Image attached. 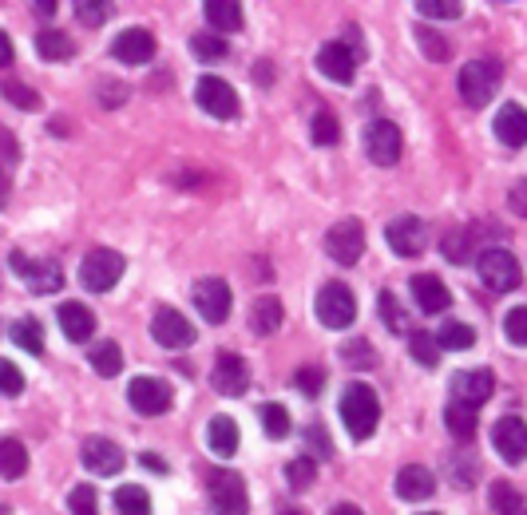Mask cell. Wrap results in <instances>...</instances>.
I'll list each match as a JSON object with an SVG mask.
<instances>
[{"mask_svg": "<svg viewBox=\"0 0 527 515\" xmlns=\"http://www.w3.org/2000/svg\"><path fill=\"white\" fill-rule=\"evenodd\" d=\"M341 424L349 428L353 440H369L381 424V401L369 385H349L341 393Z\"/></svg>", "mask_w": 527, "mask_h": 515, "instance_id": "6da1fadb", "label": "cell"}, {"mask_svg": "<svg viewBox=\"0 0 527 515\" xmlns=\"http://www.w3.org/2000/svg\"><path fill=\"white\" fill-rule=\"evenodd\" d=\"M207 508L211 515H250V496L238 472L230 468L207 472Z\"/></svg>", "mask_w": 527, "mask_h": 515, "instance_id": "7a4b0ae2", "label": "cell"}, {"mask_svg": "<svg viewBox=\"0 0 527 515\" xmlns=\"http://www.w3.org/2000/svg\"><path fill=\"white\" fill-rule=\"evenodd\" d=\"M456 92L468 107H488L492 96L500 92V68L492 60H472L456 76Z\"/></svg>", "mask_w": 527, "mask_h": 515, "instance_id": "3957f363", "label": "cell"}, {"mask_svg": "<svg viewBox=\"0 0 527 515\" xmlns=\"http://www.w3.org/2000/svg\"><path fill=\"white\" fill-rule=\"evenodd\" d=\"M8 266H12V274H16L32 294H56V290L64 286V270H60L56 262H48V258H28L24 250H12V254H8Z\"/></svg>", "mask_w": 527, "mask_h": 515, "instance_id": "277c9868", "label": "cell"}, {"mask_svg": "<svg viewBox=\"0 0 527 515\" xmlns=\"http://www.w3.org/2000/svg\"><path fill=\"white\" fill-rule=\"evenodd\" d=\"M476 270L492 294H512L520 286V258L512 250H484L476 258Z\"/></svg>", "mask_w": 527, "mask_h": 515, "instance_id": "5b68a950", "label": "cell"}, {"mask_svg": "<svg viewBox=\"0 0 527 515\" xmlns=\"http://www.w3.org/2000/svg\"><path fill=\"white\" fill-rule=\"evenodd\" d=\"M314 309H317V321H321L325 329H349V325L357 321V298H353V290L341 286V282L321 286Z\"/></svg>", "mask_w": 527, "mask_h": 515, "instance_id": "8992f818", "label": "cell"}, {"mask_svg": "<svg viewBox=\"0 0 527 515\" xmlns=\"http://www.w3.org/2000/svg\"><path fill=\"white\" fill-rule=\"evenodd\" d=\"M123 278V254H115V250H92L84 262H80V282H84V290H92V294H107L115 282Z\"/></svg>", "mask_w": 527, "mask_h": 515, "instance_id": "52a82bcc", "label": "cell"}, {"mask_svg": "<svg viewBox=\"0 0 527 515\" xmlns=\"http://www.w3.org/2000/svg\"><path fill=\"white\" fill-rule=\"evenodd\" d=\"M405 151V139H401V127L393 119H373L365 127V155L377 163V167H393Z\"/></svg>", "mask_w": 527, "mask_h": 515, "instance_id": "ba28073f", "label": "cell"}, {"mask_svg": "<svg viewBox=\"0 0 527 515\" xmlns=\"http://www.w3.org/2000/svg\"><path fill=\"white\" fill-rule=\"evenodd\" d=\"M325 254L337 262V266H357V258L365 254V226L357 218H345L337 226H329L325 234Z\"/></svg>", "mask_w": 527, "mask_h": 515, "instance_id": "9c48e42d", "label": "cell"}, {"mask_svg": "<svg viewBox=\"0 0 527 515\" xmlns=\"http://www.w3.org/2000/svg\"><path fill=\"white\" fill-rule=\"evenodd\" d=\"M357 60H361V48H349V44L333 40V44H325V48L317 52V72H321L325 80L349 88L353 76H357Z\"/></svg>", "mask_w": 527, "mask_h": 515, "instance_id": "30bf717a", "label": "cell"}, {"mask_svg": "<svg viewBox=\"0 0 527 515\" xmlns=\"http://www.w3.org/2000/svg\"><path fill=\"white\" fill-rule=\"evenodd\" d=\"M127 401H131V409L139 412V416H163V412L171 409L175 393H171V385L159 381V377H135V381L127 385Z\"/></svg>", "mask_w": 527, "mask_h": 515, "instance_id": "8fae6325", "label": "cell"}, {"mask_svg": "<svg viewBox=\"0 0 527 515\" xmlns=\"http://www.w3.org/2000/svg\"><path fill=\"white\" fill-rule=\"evenodd\" d=\"M385 238H389V250H393V254H401V258H417L424 246H428V226H424L417 214H401V218L389 222Z\"/></svg>", "mask_w": 527, "mask_h": 515, "instance_id": "7c38bea8", "label": "cell"}, {"mask_svg": "<svg viewBox=\"0 0 527 515\" xmlns=\"http://www.w3.org/2000/svg\"><path fill=\"white\" fill-rule=\"evenodd\" d=\"M151 337L163 345V349H187V345H195V325L179 313V309H159L155 317H151Z\"/></svg>", "mask_w": 527, "mask_h": 515, "instance_id": "4fadbf2b", "label": "cell"}, {"mask_svg": "<svg viewBox=\"0 0 527 515\" xmlns=\"http://www.w3.org/2000/svg\"><path fill=\"white\" fill-rule=\"evenodd\" d=\"M492 448L500 452L504 464H524L527 456V424L520 416H500L492 424Z\"/></svg>", "mask_w": 527, "mask_h": 515, "instance_id": "5bb4252c", "label": "cell"}, {"mask_svg": "<svg viewBox=\"0 0 527 515\" xmlns=\"http://www.w3.org/2000/svg\"><path fill=\"white\" fill-rule=\"evenodd\" d=\"M195 100H199V107H203L207 115H214V119H234V115H238V92H234L226 80H218V76H203V80H199Z\"/></svg>", "mask_w": 527, "mask_h": 515, "instance_id": "9a60e30c", "label": "cell"}, {"mask_svg": "<svg viewBox=\"0 0 527 515\" xmlns=\"http://www.w3.org/2000/svg\"><path fill=\"white\" fill-rule=\"evenodd\" d=\"M452 401H460V405H468V409H480L484 401H492V393H496V377H492V369H468V373H456L452 377Z\"/></svg>", "mask_w": 527, "mask_h": 515, "instance_id": "2e32d148", "label": "cell"}, {"mask_svg": "<svg viewBox=\"0 0 527 515\" xmlns=\"http://www.w3.org/2000/svg\"><path fill=\"white\" fill-rule=\"evenodd\" d=\"M195 306H199V313H203L211 325H222V321L230 317V306H234L230 286H226L222 278H203V282H195Z\"/></svg>", "mask_w": 527, "mask_h": 515, "instance_id": "e0dca14e", "label": "cell"}, {"mask_svg": "<svg viewBox=\"0 0 527 515\" xmlns=\"http://www.w3.org/2000/svg\"><path fill=\"white\" fill-rule=\"evenodd\" d=\"M211 385L222 393V397H238V393H246V385H250V369H246V361H242L238 353H218V361H214V369H211Z\"/></svg>", "mask_w": 527, "mask_h": 515, "instance_id": "ac0fdd59", "label": "cell"}, {"mask_svg": "<svg viewBox=\"0 0 527 515\" xmlns=\"http://www.w3.org/2000/svg\"><path fill=\"white\" fill-rule=\"evenodd\" d=\"M111 56L119 64H147L155 56V36L147 28H123L115 40H111Z\"/></svg>", "mask_w": 527, "mask_h": 515, "instance_id": "d6986e66", "label": "cell"}, {"mask_svg": "<svg viewBox=\"0 0 527 515\" xmlns=\"http://www.w3.org/2000/svg\"><path fill=\"white\" fill-rule=\"evenodd\" d=\"M80 460H84V468L96 472V476H115V472L123 468V452H119V444H111L107 436H88L84 448H80Z\"/></svg>", "mask_w": 527, "mask_h": 515, "instance_id": "ffe728a7", "label": "cell"}, {"mask_svg": "<svg viewBox=\"0 0 527 515\" xmlns=\"http://www.w3.org/2000/svg\"><path fill=\"white\" fill-rule=\"evenodd\" d=\"M409 290H413V298H417V306L424 313H444V309L452 306V290L436 278V274H417L413 282H409Z\"/></svg>", "mask_w": 527, "mask_h": 515, "instance_id": "44dd1931", "label": "cell"}, {"mask_svg": "<svg viewBox=\"0 0 527 515\" xmlns=\"http://www.w3.org/2000/svg\"><path fill=\"white\" fill-rule=\"evenodd\" d=\"M56 317H60V329H64L68 341H76V345H80V341H92V333H96V313H92L88 306H80V302H64Z\"/></svg>", "mask_w": 527, "mask_h": 515, "instance_id": "7402d4cb", "label": "cell"}, {"mask_svg": "<svg viewBox=\"0 0 527 515\" xmlns=\"http://www.w3.org/2000/svg\"><path fill=\"white\" fill-rule=\"evenodd\" d=\"M496 139L504 147H524L527 143V111L520 103H504L496 111Z\"/></svg>", "mask_w": 527, "mask_h": 515, "instance_id": "603a6c76", "label": "cell"}, {"mask_svg": "<svg viewBox=\"0 0 527 515\" xmlns=\"http://www.w3.org/2000/svg\"><path fill=\"white\" fill-rule=\"evenodd\" d=\"M397 496L401 500H409V504H417V500H428L432 492H436V476L428 472V468H421V464H409V468H401L397 472Z\"/></svg>", "mask_w": 527, "mask_h": 515, "instance_id": "cb8c5ba5", "label": "cell"}, {"mask_svg": "<svg viewBox=\"0 0 527 515\" xmlns=\"http://www.w3.org/2000/svg\"><path fill=\"white\" fill-rule=\"evenodd\" d=\"M207 444H211L214 456H234L238 452V424L230 420V416H214L211 424H207Z\"/></svg>", "mask_w": 527, "mask_h": 515, "instance_id": "d4e9b609", "label": "cell"}, {"mask_svg": "<svg viewBox=\"0 0 527 515\" xmlns=\"http://www.w3.org/2000/svg\"><path fill=\"white\" fill-rule=\"evenodd\" d=\"M203 16L218 32H238L242 28V4L238 0H203Z\"/></svg>", "mask_w": 527, "mask_h": 515, "instance_id": "484cf974", "label": "cell"}, {"mask_svg": "<svg viewBox=\"0 0 527 515\" xmlns=\"http://www.w3.org/2000/svg\"><path fill=\"white\" fill-rule=\"evenodd\" d=\"M24 472H28V448L16 436H0V476L20 480Z\"/></svg>", "mask_w": 527, "mask_h": 515, "instance_id": "4316f807", "label": "cell"}, {"mask_svg": "<svg viewBox=\"0 0 527 515\" xmlns=\"http://www.w3.org/2000/svg\"><path fill=\"white\" fill-rule=\"evenodd\" d=\"M8 337L16 341V349H24V353H32V357L44 353V333H40V321H36V317H20V321H12Z\"/></svg>", "mask_w": 527, "mask_h": 515, "instance_id": "83f0119b", "label": "cell"}, {"mask_svg": "<svg viewBox=\"0 0 527 515\" xmlns=\"http://www.w3.org/2000/svg\"><path fill=\"white\" fill-rule=\"evenodd\" d=\"M488 504H492V512L496 515H524V496H520V488H512L508 480H496V484L488 488Z\"/></svg>", "mask_w": 527, "mask_h": 515, "instance_id": "f1b7e54d", "label": "cell"}, {"mask_svg": "<svg viewBox=\"0 0 527 515\" xmlns=\"http://www.w3.org/2000/svg\"><path fill=\"white\" fill-rule=\"evenodd\" d=\"M432 341H436V349H456V353H460V349H472V345H476V329L464 325V321H448V325L436 329Z\"/></svg>", "mask_w": 527, "mask_h": 515, "instance_id": "f546056e", "label": "cell"}, {"mask_svg": "<svg viewBox=\"0 0 527 515\" xmlns=\"http://www.w3.org/2000/svg\"><path fill=\"white\" fill-rule=\"evenodd\" d=\"M115 512L119 515H151V496H147V488H139V484H123V488H115Z\"/></svg>", "mask_w": 527, "mask_h": 515, "instance_id": "4dcf8cb0", "label": "cell"}, {"mask_svg": "<svg viewBox=\"0 0 527 515\" xmlns=\"http://www.w3.org/2000/svg\"><path fill=\"white\" fill-rule=\"evenodd\" d=\"M88 361H92V369H96L100 377H115V373L123 369V349H119L115 341H96V345L88 349Z\"/></svg>", "mask_w": 527, "mask_h": 515, "instance_id": "1f68e13d", "label": "cell"}, {"mask_svg": "<svg viewBox=\"0 0 527 515\" xmlns=\"http://www.w3.org/2000/svg\"><path fill=\"white\" fill-rule=\"evenodd\" d=\"M282 325V302L278 298H258L254 302V313H250V329L258 333V337H266V333H274Z\"/></svg>", "mask_w": 527, "mask_h": 515, "instance_id": "d6a6232c", "label": "cell"}, {"mask_svg": "<svg viewBox=\"0 0 527 515\" xmlns=\"http://www.w3.org/2000/svg\"><path fill=\"white\" fill-rule=\"evenodd\" d=\"M262 432L270 436V440H286L290 432H294V420H290V412L286 405H262Z\"/></svg>", "mask_w": 527, "mask_h": 515, "instance_id": "836d02e7", "label": "cell"}, {"mask_svg": "<svg viewBox=\"0 0 527 515\" xmlns=\"http://www.w3.org/2000/svg\"><path fill=\"white\" fill-rule=\"evenodd\" d=\"M36 52H40V60H68L76 48H72L68 32H40L36 36Z\"/></svg>", "mask_w": 527, "mask_h": 515, "instance_id": "e575fe53", "label": "cell"}, {"mask_svg": "<svg viewBox=\"0 0 527 515\" xmlns=\"http://www.w3.org/2000/svg\"><path fill=\"white\" fill-rule=\"evenodd\" d=\"M444 424H448V432H452V436H460V440H468V436L476 432V409H468V405H460V401H452V405L444 409Z\"/></svg>", "mask_w": 527, "mask_h": 515, "instance_id": "d590c367", "label": "cell"}, {"mask_svg": "<svg viewBox=\"0 0 527 515\" xmlns=\"http://www.w3.org/2000/svg\"><path fill=\"white\" fill-rule=\"evenodd\" d=\"M377 306H381V317H385V325H389L393 333H409V329H413V325H409V313H405V306L397 302L393 290H381Z\"/></svg>", "mask_w": 527, "mask_h": 515, "instance_id": "8d00e7d4", "label": "cell"}, {"mask_svg": "<svg viewBox=\"0 0 527 515\" xmlns=\"http://www.w3.org/2000/svg\"><path fill=\"white\" fill-rule=\"evenodd\" d=\"M341 361H345L349 369H373V365H377V353H373L369 341L357 337V341H345V345H341Z\"/></svg>", "mask_w": 527, "mask_h": 515, "instance_id": "74e56055", "label": "cell"}, {"mask_svg": "<svg viewBox=\"0 0 527 515\" xmlns=\"http://www.w3.org/2000/svg\"><path fill=\"white\" fill-rule=\"evenodd\" d=\"M409 349H413L417 365H424V369H436V365H440V349H436V341L428 337V329H417V333L409 337Z\"/></svg>", "mask_w": 527, "mask_h": 515, "instance_id": "f35d334b", "label": "cell"}, {"mask_svg": "<svg viewBox=\"0 0 527 515\" xmlns=\"http://www.w3.org/2000/svg\"><path fill=\"white\" fill-rule=\"evenodd\" d=\"M440 250H444V258H448V262L464 266V262L472 258V234H468V230H452V234L444 238V246H440Z\"/></svg>", "mask_w": 527, "mask_h": 515, "instance_id": "ab89813d", "label": "cell"}, {"mask_svg": "<svg viewBox=\"0 0 527 515\" xmlns=\"http://www.w3.org/2000/svg\"><path fill=\"white\" fill-rule=\"evenodd\" d=\"M286 480H290V488H298V492H302V488H310V484L317 480V464L310 460V456L290 460V464H286Z\"/></svg>", "mask_w": 527, "mask_h": 515, "instance_id": "60d3db41", "label": "cell"}, {"mask_svg": "<svg viewBox=\"0 0 527 515\" xmlns=\"http://www.w3.org/2000/svg\"><path fill=\"white\" fill-rule=\"evenodd\" d=\"M310 135H314L317 147H333L337 143V135H341V127H337V119H333V111H317L314 115V127H310Z\"/></svg>", "mask_w": 527, "mask_h": 515, "instance_id": "b9f144b4", "label": "cell"}, {"mask_svg": "<svg viewBox=\"0 0 527 515\" xmlns=\"http://www.w3.org/2000/svg\"><path fill=\"white\" fill-rule=\"evenodd\" d=\"M294 389H298L302 397H310V401H314L317 393L325 389V369H317V365H306V369H298V373H294Z\"/></svg>", "mask_w": 527, "mask_h": 515, "instance_id": "7bdbcfd3", "label": "cell"}, {"mask_svg": "<svg viewBox=\"0 0 527 515\" xmlns=\"http://www.w3.org/2000/svg\"><path fill=\"white\" fill-rule=\"evenodd\" d=\"M68 508H72V515H100L96 488H92V484H80V488H72V496H68Z\"/></svg>", "mask_w": 527, "mask_h": 515, "instance_id": "ee69618b", "label": "cell"}, {"mask_svg": "<svg viewBox=\"0 0 527 515\" xmlns=\"http://www.w3.org/2000/svg\"><path fill=\"white\" fill-rule=\"evenodd\" d=\"M0 92H4V100L16 103L20 111H40V96H36L32 88H24V84H12V80H4V84H0Z\"/></svg>", "mask_w": 527, "mask_h": 515, "instance_id": "f6af8a7d", "label": "cell"}, {"mask_svg": "<svg viewBox=\"0 0 527 515\" xmlns=\"http://www.w3.org/2000/svg\"><path fill=\"white\" fill-rule=\"evenodd\" d=\"M191 52H195L199 60H222L230 48H226V40H222V36H207V32H199V36L191 40Z\"/></svg>", "mask_w": 527, "mask_h": 515, "instance_id": "bcb514c9", "label": "cell"}, {"mask_svg": "<svg viewBox=\"0 0 527 515\" xmlns=\"http://www.w3.org/2000/svg\"><path fill=\"white\" fill-rule=\"evenodd\" d=\"M417 12L428 16V20H456L464 12V4H456V0H421Z\"/></svg>", "mask_w": 527, "mask_h": 515, "instance_id": "7dc6e473", "label": "cell"}, {"mask_svg": "<svg viewBox=\"0 0 527 515\" xmlns=\"http://www.w3.org/2000/svg\"><path fill=\"white\" fill-rule=\"evenodd\" d=\"M24 393V373L16 369V361L0 357V397H20Z\"/></svg>", "mask_w": 527, "mask_h": 515, "instance_id": "c3c4849f", "label": "cell"}, {"mask_svg": "<svg viewBox=\"0 0 527 515\" xmlns=\"http://www.w3.org/2000/svg\"><path fill=\"white\" fill-rule=\"evenodd\" d=\"M76 16H80L88 28H100L107 16H111V4H107V0H76Z\"/></svg>", "mask_w": 527, "mask_h": 515, "instance_id": "681fc988", "label": "cell"}, {"mask_svg": "<svg viewBox=\"0 0 527 515\" xmlns=\"http://www.w3.org/2000/svg\"><path fill=\"white\" fill-rule=\"evenodd\" d=\"M417 40H421V52L424 56H432V60H448V56H452L448 40L436 36V32H428V28H417Z\"/></svg>", "mask_w": 527, "mask_h": 515, "instance_id": "f907efd6", "label": "cell"}, {"mask_svg": "<svg viewBox=\"0 0 527 515\" xmlns=\"http://www.w3.org/2000/svg\"><path fill=\"white\" fill-rule=\"evenodd\" d=\"M504 333H508L512 345H524L527 341V309L524 306L508 309V317H504Z\"/></svg>", "mask_w": 527, "mask_h": 515, "instance_id": "816d5d0a", "label": "cell"}, {"mask_svg": "<svg viewBox=\"0 0 527 515\" xmlns=\"http://www.w3.org/2000/svg\"><path fill=\"white\" fill-rule=\"evenodd\" d=\"M306 440H310V444H314V456H310V460H329V456H333V444H329V440H325V428H321V424H310V428H306Z\"/></svg>", "mask_w": 527, "mask_h": 515, "instance_id": "f5cc1de1", "label": "cell"}, {"mask_svg": "<svg viewBox=\"0 0 527 515\" xmlns=\"http://www.w3.org/2000/svg\"><path fill=\"white\" fill-rule=\"evenodd\" d=\"M12 64V40H8V32L0 28V68H8Z\"/></svg>", "mask_w": 527, "mask_h": 515, "instance_id": "db71d44e", "label": "cell"}, {"mask_svg": "<svg viewBox=\"0 0 527 515\" xmlns=\"http://www.w3.org/2000/svg\"><path fill=\"white\" fill-rule=\"evenodd\" d=\"M139 460H143V464H147V468H151V472H167V464H163V460H159V452H143V456H139Z\"/></svg>", "mask_w": 527, "mask_h": 515, "instance_id": "11a10c76", "label": "cell"}, {"mask_svg": "<svg viewBox=\"0 0 527 515\" xmlns=\"http://www.w3.org/2000/svg\"><path fill=\"white\" fill-rule=\"evenodd\" d=\"M329 515H365V512H361V508H353V504H337Z\"/></svg>", "mask_w": 527, "mask_h": 515, "instance_id": "9f6ffc18", "label": "cell"}, {"mask_svg": "<svg viewBox=\"0 0 527 515\" xmlns=\"http://www.w3.org/2000/svg\"><path fill=\"white\" fill-rule=\"evenodd\" d=\"M36 12H40V16H52V12H56V4H52V0H40V4H36Z\"/></svg>", "mask_w": 527, "mask_h": 515, "instance_id": "6f0895ef", "label": "cell"}, {"mask_svg": "<svg viewBox=\"0 0 527 515\" xmlns=\"http://www.w3.org/2000/svg\"><path fill=\"white\" fill-rule=\"evenodd\" d=\"M282 515H306V512H298V508H286Z\"/></svg>", "mask_w": 527, "mask_h": 515, "instance_id": "680465c9", "label": "cell"}, {"mask_svg": "<svg viewBox=\"0 0 527 515\" xmlns=\"http://www.w3.org/2000/svg\"><path fill=\"white\" fill-rule=\"evenodd\" d=\"M421 515H440V512H421Z\"/></svg>", "mask_w": 527, "mask_h": 515, "instance_id": "91938a15", "label": "cell"}]
</instances>
